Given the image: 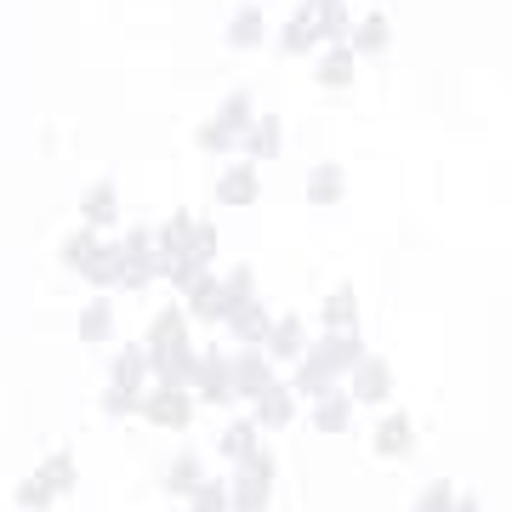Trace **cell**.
Masks as SVG:
<instances>
[{"label": "cell", "instance_id": "cell-1", "mask_svg": "<svg viewBox=\"0 0 512 512\" xmlns=\"http://www.w3.org/2000/svg\"><path fill=\"white\" fill-rule=\"evenodd\" d=\"M365 359V342L353 336V330H325V342H313L308 353H302V370H296V393H308V399H319V393H330V382L342 376V370H353Z\"/></svg>", "mask_w": 512, "mask_h": 512}, {"label": "cell", "instance_id": "cell-2", "mask_svg": "<svg viewBox=\"0 0 512 512\" xmlns=\"http://www.w3.org/2000/svg\"><path fill=\"white\" fill-rule=\"evenodd\" d=\"M274 456L268 450H256L251 461H239L234 467V484H228V495H234V512H268V490H274Z\"/></svg>", "mask_w": 512, "mask_h": 512}, {"label": "cell", "instance_id": "cell-3", "mask_svg": "<svg viewBox=\"0 0 512 512\" xmlns=\"http://www.w3.org/2000/svg\"><path fill=\"white\" fill-rule=\"evenodd\" d=\"M143 416H148V427L183 433L194 421V387H154V393H143Z\"/></svg>", "mask_w": 512, "mask_h": 512}, {"label": "cell", "instance_id": "cell-4", "mask_svg": "<svg viewBox=\"0 0 512 512\" xmlns=\"http://www.w3.org/2000/svg\"><path fill=\"white\" fill-rule=\"evenodd\" d=\"M228 376H234V399H262L274 387V359L268 348H245L239 359H228Z\"/></svg>", "mask_w": 512, "mask_h": 512}, {"label": "cell", "instance_id": "cell-5", "mask_svg": "<svg viewBox=\"0 0 512 512\" xmlns=\"http://www.w3.org/2000/svg\"><path fill=\"white\" fill-rule=\"evenodd\" d=\"M348 376H353V404H387L393 399V370H387V359H376V353H365Z\"/></svg>", "mask_w": 512, "mask_h": 512}, {"label": "cell", "instance_id": "cell-6", "mask_svg": "<svg viewBox=\"0 0 512 512\" xmlns=\"http://www.w3.org/2000/svg\"><path fill=\"white\" fill-rule=\"evenodd\" d=\"M188 313L194 319H205V325H228V313H234V302H228V285H222L217 274H205L194 291H188Z\"/></svg>", "mask_w": 512, "mask_h": 512}, {"label": "cell", "instance_id": "cell-7", "mask_svg": "<svg viewBox=\"0 0 512 512\" xmlns=\"http://www.w3.org/2000/svg\"><path fill=\"white\" fill-rule=\"evenodd\" d=\"M370 450H376L382 461H399V456H410V450H416V421L393 410V416H387L382 427H376V439H370Z\"/></svg>", "mask_w": 512, "mask_h": 512}, {"label": "cell", "instance_id": "cell-8", "mask_svg": "<svg viewBox=\"0 0 512 512\" xmlns=\"http://www.w3.org/2000/svg\"><path fill=\"white\" fill-rule=\"evenodd\" d=\"M296 399H302V393H296V387H268V393H262V399H256V427H262V433H274V427H291L296 421Z\"/></svg>", "mask_w": 512, "mask_h": 512}, {"label": "cell", "instance_id": "cell-9", "mask_svg": "<svg viewBox=\"0 0 512 512\" xmlns=\"http://www.w3.org/2000/svg\"><path fill=\"white\" fill-rule=\"evenodd\" d=\"M194 387H200V399L228 404V399H234V376H228V359H217V353H200V376H194Z\"/></svg>", "mask_w": 512, "mask_h": 512}, {"label": "cell", "instance_id": "cell-10", "mask_svg": "<svg viewBox=\"0 0 512 512\" xmlns=\"http://www.w3.org/2000/svg\"><path fill=\"white\" fill-rule=\"evenodd\" d=\"M262 348H268V359H302V353H308V330H302V319H291V313L274 319V330H268Z\"/></svg>", "mask_w": 512, "mask_h": 512}, {"label": "cell", "instance_id": "cell-11", "mask_svg": "<svg viewBox=\"0 0 512 512\" xmlns=\"http://www.w3.org/2000/svg\"><path fill=\"white\" fill-rule=\"evenodd\" d=\"M217 200L222 205H251L256 200V160H239L217 177Z\"/></svg>", "mask_w": 512, "mask_h": 512}, {"label": "cell", "instance_id": "cell-12", "mask_svg": "<svg viewBox=\"0 0 512 512\" xmlns=\"http://www.w3.org/2000/svg\"><path fill=\"white\" fill-rule=\"evenodd\" d=\"M228 330H234L239 342L262 348V342H268V330H274V319H268V308H262V302H239V308L228 313Z\"/></svg>", "mask_w": 512, "mask_h": 512}, {"label": "cell", "instance_id": "cell-13", "mask_svg": "<svg viewBox=\"0 0 512 512\" xmlns=\"http://www.w3.org/2000/svg\"><path fill=\"white\" fill-rule=\"evenodd\" d=\"M120 274H126V245H103V251L80 268V279H86V285H97V291L120 285Z\"/></svg>", "mask_w": 512, "mask_h": 512}, {"label": "cell", "instance_id": "cell-14", "mask_svg": "<svg viewBox=\"0 0 512 512\" xmlns=\"http://www.w3.org/2000/svg\"><path fill=\"white\" fill-rule=\"evenodd\" d=\"M194 228H200V222L188 217V211H171L165 228L154 234V245H160L165 256H194Z\"/></svg>", "mask_w": 512, "mask_h": 512}, {"label": "cell", "instance_id": "cell-15", "mask_svg": "<svg viewBox=\"0 0 512 512\" xmlns=\"http://www.w3.org/2000/svg\"><path fill=\"white\" fill-rule=\"evenodd\" d=\"M143 348H188V313H183V308L154 313V325H148V342H143Z\"/></svg>", "mask_w": 512, "mask_h": 512}, {"label": "cell", "instance_id": "cell-16", "mask_svg": "<svg viewBox=\"0 0 512 512\" xmlns=\"http://www.w3.org/2000/svg\"><path fill=\"white\" fill-rule=\"evenodd\" d=\"M319 319H325V330H353L359 325V291H353V285H336V291L325 296Z\"/></svg>", "mask_w": 512, "mask_h": 512}, {"label": "cell", "instance_id": "cell-17", "mask_svg": "<svg viewBox=\"0 0 512 512\" xmlns=\"http://www.w3.org/2000/svg\"><path fill=\"white\" fill-rule=\"evenodd\" d=\"M348 421H353V393H319V404H313L319 433H348Z\"/></svg>", "mask_w": 512, "mask_h": 512}, {"label": "cell", "instance_id": "cell-18", "mask_svg": "<svg viewBox=\"0 0 512 512\" xmlns=\"http://www.w3.org/2000/svg\"><path fill=\"white\" fill-rule=\"evenodd\" d=\"M279 131H285V126H279L274 114H256V120H251V131H245L239 143L251 148V160H274L279 148H285V137H279Z\"/></svg>", "mask_w": 512, "mask_h": 512}, {"label": "cell", "instance_id": "cell-19", "mask_svg": "<svg viewBox=\"0 0 512 512\" xmlns=\"http://www.w3.org/2000/svg\"><path fill=\"white\" fill-rule=\"evenodd\" d=\"M353 46H330L325 57H319V86H330V92H348L353 86Z\"/></svg>", "mask_w": 512, "mask_h": 512}, {"label": "cell", "instance_id": "cell-20", "mask_svg": "<svg viewBox=\"0 0 512 512\" xmlns=\"http://www.w3.org/2000/svg\"><path fill=\"white\" fill-rule=\"evenodd\" d=\"M80 217H86V228H109V222L120 217V194H114L109 183L86 188V200H80Z\"/></svg>", "mask_w": 512, "mask_h": 512}, {"label": "cell", "instance_id": "cell-21", "mask_svg": "<svg viewBox=\"0 0 512 512\" xmlns=\"http://www.w3.org/2000/svg\"><path fill=\"white\" fill-rule=\"evenodd\" d=\"M387 40H393L387 18H382V12H370V18H359V23H353L348 46H353V52H365V57H376V52H387Z\"/></svg>", "mask_w": 512, "mask_h": 512}, {"label": "cell", "instance_id": "cell-22", "mask_svg": "<svg viewBox=\"0 0 512 512\" xmlns=\"http://www.w3.org/2000/svg\"><path fill=\"white\" fill-rule=\"evenodd\" d=\"M342 188H348L342 165H313L308 171V205H336L342 200Z\"/></svg>", "mask_w": 512, "mask_h": 512}, {"label": "cell", "instance_id": "cell-23", "mask_svg": "<svg viewBox=\"0 0 512 512\" xmlns=\"http://www.w3.org/2000/svg\"><path fill=\"white\" fill-rule=\"evenodd\" d=\"M251 120H256V114H251V97H245V92H228V97H222V109H217V126L228 131L234 143L245 137V131H251Z\"/></svg>", "mask_w": 512, "mask_h": 512}, {"label": "cell", "instance_id": "cell-24", "mask_svg": "<svg viewBox=\"0 0 512 512\" xmlns=\"http://www.w3.org/2000/svg\"><path fill=\"white\" fill-rule=\"evenodd\" d=\"M279 40H285V52H291V57L313 52V46H319V18H313L308 6H302V12H296V18L285 23V35H279Z\"/></svg>", "mask_w": 512, "mask_h": 512}, {"label": "cell", "instance_id": "cell-25", "mask_svg": "<svg viewBox=\"0 0 512 512\" xmlns=\"http://www.w3.org/2000/svg\"><path fill=\"white\" fill-rule=\"evenodd\" d=\"M114 330V308H109V296H92L86 308H80V342H103Z\"/></svg>", "mask_w": 512, "mask_h": 512}, {"label": "cell", "instance_id": "cell-26", "mask_svg": "<svg viewBox=\"0 0 512 512\" xmlns=\"http://www.w3.org/2000/svg\"><path fill=\"white\" fill-rule=\"evenodd\" d=\"M148 376H154V365H148V348H126L120 359H114V382H120V387H137V393H143Z\"/></svg>", "mask_w": 512, "mask_h": 512}, {"label": "cell", "instance_id": "cell-27", "mask_svg": "<svg viewBox=\"0 0 512 512\" xmlns=\"http://www.w3.org/2000/svg\"><path fill=\"white\" fill-rule=\"evenodd\" d=\"M262 35H268L262 12H256V6H239V18L228 23V46H239V52H245V46H262Z\"/></svg>", "mask_w": 512, "mask_h": 512}, {"label": "cell", "instance_id": "cell-28", "mask_svg": "<svg viewBox=\"0 0 512 512\" xmlns=\"http://www.w3.org/2000/svg\"><path fill=\"white\" fill-rule=\"evenodd\" d=\"M97 251H103V228H80V234L63 239V262H69L74 274H80V268H86Z\"/></svg>", "mask_w": 512, "mask_h": 512}, {"label": "cell", "instance_id": "cell-29", "mask_svg": "<svg viewBox=\"0 0 512 512\" xmlns=\"http://www.w3.org/2000/svg\"><path fill=\"white\" fill-rule=\"evenodd\" d=\"M256 433H262V427H256V421H234V427H228V433H222V456L234 461H251L256 456Z\"/></svg>", "mask_w": 512, "mask_h": 512}, {"label": "cell", "instance_id": "cell-30", "mask_svg": "<svg viewBox=\"0 0 512 512\" xmlns=\"http://www.w3.org/2000/svg\"><path fill=\"white\" fill-rule=\"evenodd\" d=\"M200 484H205V478H200V461H194V456H177L171 467H165V490H171V495H194Z\"/></svg>", "mask_w": 512, "mask_h": 512}, {"label": "cell", "instance_id": "cell-31", "mask_svg": "<svg viewBox=\"0 0 512 512\" xmlns=\"http://www.w3.org/2000/svg\"><path fill=\"white\" fill-rule=\"evenodd\" d=\"M205 274H211V262H200V256H171V274H165V279H171V285L188 296Z\"/></svg>", "mask_w": 512, "mask_h": 512}, {"label": "cell", "instance_id": "cell-32", "mask_svg": "<svg viewBox=\"0 0 512 512\" xmlns=\"http://www.w3.org/2000/svg\"><path fill=\"white\" fill-rule=\"evenodd\" d=\"M103 410H109V416H143V393H137V387L109 382V393H103Z\"/></svg>", "mask_w": 512, "mask_h": 512}, {"label": "cell", "instance_id": "cell-33", "mask_svg": "<svg viewBox=\"0 0 512 512\" xmlns=\"http://www.w3.org/2000/svg\"><path fill=\"white\" fill-rule=\"evenodd\" d=\"M40 478H46V484H52L57 495H63V490H74V461H69V450H57V456H46V461H40Z\"/></svg>", "mask_w": 512, "mask_h": 512}, {"label": "cell", "instance_id": "cell-34", "mask_svg": "<svg viewBox=\"0 0 512 512\" xmlns=\"http://www.w3.org/2000/svg\"><path fill=\"white\" fill-rule=\"evenodd\" d=\"M416 512H456V484L433 478V484H427V490L416 495Z\"/></svg>", "mask_w": 512, "mask_h": 512}, {"label": "cell", "instance_id": "cell-35", "mask_svg": "<svg viewBox=\"0 0 512 512\" xmlns=\"http://www.w3.org/2000/svg\"><path fill=\"white\" fill-rule=\"evenodd\" d=\"M18 501H23V507H29V512H46V507H52V501H57V490H52V484H46V478H23V484H18Z\"/></svg>", "mask_w": 512, "mask_h": 512}, {"label": "cell", "instance_id": "cell-36", "mask_svg": "<svg viewBox=\"0 0 512 512\" xmlns=\"http://www.w3.org/2000/svg\"><path fill=\"white\" fill-rule=\"evenodd\" d=\"M188 501H194V512H234V495H228V484H200Z\"/></svg>", "mask_w": 512, "mask_h": 512}, {"label": "cell", "instance_id": "cell-37", "mask_svg": "<svg viewBox=\"0 0 512 512\" xmlns=\"http://www.w3.org/2000/svg\"><path fill=\"white\" fill-rule=\"evenodd\" d=\"M222 285H228V302H256V279H251V268H245V262H239V268H228V279H222Z\"/></svg>", "mask_w": 512, "mask_h": 512}, {"label": "cell", "instance_id": "cell-38", "mask_svg": "<svg viewBox=\"0 0 512 512\" xmlns=\"http://www.w3.org/2000/svg\"><path fill=\"white\" fill-rule=\"evenodd\" d=\"M200 148H205V154H228V148H234V137H228L217 120H205V126H200Z\"/></svg>", "mask_w": 512, "mask_h": 512}, {"label": "cell", "instance_id": "cell-39", "mask_svg": "<svg viewBox=\"0 0 512 512\" xmlns=\"http://www.w3.org/2000/svg\"><path fill=\"white\" fill-rule=\"evenodd\" d=\"M194 256H200V262H211V256H217V228H211V222H200V228H194Z\"/></svg>", "mask_w": 512, "mask_h": 512}, {"label": "cell", "instance_id": "cell-40", "mask_svg": "<svg viewBox=\"0 0 512 512\" xmlns=\"http://www.w3.org/2000/svg\"><path fill=\"white\" fill-rule=\"evenodd\" d=\"M456 512H478V501L473 495H456Z\"/></svg>", "mask_w": 512, "mask_h": 512}, {"label": "cell", "instance_id": "cell-41", "mask_svg": "<svg viewBox=\"0 0 512 512\" xmlns=\"http://www.w3.org/2000/svg\"><path fill=\"white\" fill-rule=\"evenodd\" d=\"M325 6H336V0H308V12H325Z\"/></svg>", "mask_w": 512, "mask_h": 512}]
</instances>
